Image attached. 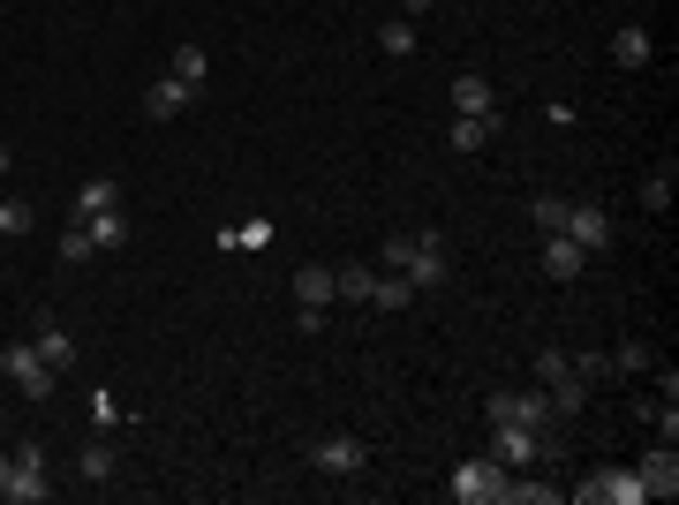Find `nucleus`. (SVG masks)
<instances>
[{
    "label": "nucleus",
    "instance_id": "obj_7",
    "mask_svg": "<svg viewBox=\"0 0 679 505\" xmlns=\"http://www.w3.org/2000/svg\"><path fill=\"white\" fill-rule=\"evenodd\" d=\"M559 234L597 257V249H612V211H604V204H566V226H559Z\"/></svg>",
    "mask_w": 679,
    "mask_h": 505
},
{
    "label": "nucleus",
    "instance_id": "obj_8",
    "mask_svg": "<svg viewBox=\"0 0 679 505\" xmlns=\"http://www.w3.org/2000/svg\"><path fill=\"white\" fill-rule=\"evenodd\" d=\"M310 461H318L325 476H362L370 445H362V438H347V430H333V438H318V445H310Z\"/></svg>",
    "mask_w": 679,
    "mask_h": 505
},
{
    "label": "nucleus",
    "instance_id": "obj_9",
    "mask_svg": "<svg viewBox=\"0 0 679 505\" xmlns=\"http://www.w3.org/2000/svg\"><path fill=\"white\" fill-rule=\"evenodd\" d=\"M581 264H589V249H581V242L543 234V280H581Z\"/></svg>",
    "mask_w": 679,
    "mask_h": 505
},
{
    "label": "nucleus",
    "instance_id": "obj_19",
    "mask_svg": "<svg viewBox=\"0 0 679 505\" xmlns=\"http://www.w3.org/2000/svg\"><path fill=\"white\" fill-rule=\"evenodd\" d=\"M423 295H415V280H400V272H377V295H370V310H415Z\"/></svg>",
    "mask_w": 679,
    "mask_h": 505
},
{
    "label": "nucleus",
    "instance_id": "obj_33",
    "mask_svg": "<svg viewBox=\"0 0 679 505\" xmlns=\"http://www.w3.org/2000/svg\"><path fill=\"white\" fill-rule=\"evenodd\" d=\"M513 505H551V483H507Z\"/></svg>",
    "mask_w": 679,
    "mask_h": 505
},
{
    "label": "nucleus",
    "instance_id": "obj_17",
    "mask_svg": "<svg viewBox=\"0 0 679 505\" xmlns=\"http://www.w3.org/2000/svg\"><path fill=\"white\" fill-rule=\"evenodd\" d=\"M446 137H453V152H484V144L499 137V121H491V114H461Z\"/></svg>",
    "mask_w": 679,
    "mask_h": 505
},
{
    "label": "nucleus",
    "instance_id": "obj_34",
    "mask_svg": "<svg viewBox=\"0 0 679 505\" xmlns=\"http://www.w3.org/2000/svg\"><path fill=\"white\" fill-rule=\"evenodd\" d=\"M0 173H8V144H0Z\"/></svg>",
    "mask_w": 679,
    "mask_h": 505
},
{
    "label": "nucleus",
    "instance_id": "obj_20",
    "mask_svg": "<svg viewBox=\"0 0 679 505\" xmlns=\"http://www.w3.org/2000/svg\"><path fill=\"white\" fill-rule=\"evenodd\" d=\"M8 385H15V392H23V400L38 407V400H53V385H61V370H53V362H30V370H15Z\"/></svg>",
    "mask_w": 679,
    "mask_h": 505
},
{
    "label": "nucleus",
    "instance_id": "obj_5",
    "mask_svg": "<svg viewBox=\"0 0 679 505\" xmlns=\"http://www.w3.org/2000/svg\"><path fill=\"white\" fill-rule=\"evenodd\" d=\"M574 498L581 505H642L650 498V491H642V476H635V468H597V476H589V483H574Z\"/></svg>",
    "mask_w": 679,
    "mask_h": 505
},
{
    "label": "nucleus",
    "instance_id": "obj_21",
    "mask_svg": "<svg viewBox=\"0 0 679 505\" xmlns=\"http://www.w3.org/2000/svg\"><path fill=\"white\" fill-rule=\"evenodd\" d=\"M333 295H340V302H370V295H377V272H370V264H340Z\"/></svg>",
    "mask_w": 679,
    "mask_h": 505
},
{
    "label": "nucleus",
    "instance_id": "obj_18",
    "mask_svg": "<svg viewBox=\"0 0 679 505\" xmlns=\"http://www.w3.org/2000/svg\"><path fill=\"white\" fill-rule=\"evenodd\" d=\"M84 234H91L99 249H121V242H129V219H121V204H106V211H91V219H84Z\"/></svg>",
    "mask_w": 679,
    "mask_h": 505
},
{
    "label": "nucleus",
    "instance_id": "obj_10",
    "mask_svg": "<svg viewBox=\"0 0 679 505\" xmlns=\"http://www.w3.org/2000/svg\"><path fill=\"white\" fill-rule=\"evenodd\" d=\"M589 392H597V385H589L581 370H566V377H551V385H543L551 415H581V407H589Z\"/></svg>",
    "mask_w": 679,
    "mask_h": 505
},
{
    "label": "nucleus",
    "instance_id": "obj_24",
    "mask_svg": "<svg viewBox=\"0 0 679 505\" xmlns=\"http://www.w3.org/2000/svg\"><path fill=\"white\" fill-rule=\"evenodd\" d=\"M204 68H212V53H204V46H181V53H174V83L204 91Z\"/></svg>",
    "mask_w": 679,
    "mask_h": 505
},
{
    "label": "nucleus",
    "instance_id": "obj_3",
    "mask_svg": "<svg viewBox=\"0 0 679 505\" xmlns=\"http://www.w3.org/2000/svg\"><path fill=\"white\" fill-rule=\"evenodd\" d=\"M507 476H513V468H499V461H461L446 491H453L461 505H499V498H507Z\"/></svg>",
    "mask_w": 679,
    "mask_h": 505
},
{
    "label": "nucleus",
    "instance_id": "obj_6",
    "mask_svg": "<svg viewBox=\"0 0 679 505\" xmlns=\"http://www.w3.org/2000/svg\"><path fill=\"white\" fill-rule=\"evenodd\" d=\"M484 415H491V423H528V430H543V423H551V400H543V385H536V392H491Z\"/></svg>",
    "mask_w": 679,
    "mask_h": 505
},
{
    "label": "nucleus",
    "instance_id": "obj_28",
    "mask_svg": "<svg viewBox=\"0 0 679 505\" xmlns=\"http://www.w3.org/2000/svg\"><path fill=\"white\" fill-rule=\"evenodd\" d=\"M528 219H536L543 234H559V226H566V196H536V204H528Z\"/></svg>",
    "mask_w": 679,
    "mask_h": 505
},
{
    "label": "nucleus",
    "instance_id": "obj_26",
    "mask_svg": "<svg viewBox=\"0 0 679 505\" xmlns=\"http://www.w3.org/2000/svg\"><path fill=\"white\" fill-rule=\"evenodd\" d=\"M30 226H38V211H30L23 196H0V234L15 242V234H30Z\"/></svg>",
    "mask_w": 679,
    "mask_h": 505
},
{
    "label": "nucleus",
    "instance_id": "obj_30",
    "mask_svg": "<svg viewBox=\"0 0 679 505\" xmlns=\"http://www.w3.org/2000/svg\"><path fill=\"white\" fill-rule=\"evenodd\" d=\"M604 362H612V377H635V370H650V347H642V339H627V347H619V354H604Z\"/></svg>",
    "mask_w": 679,
    "mask_h": 505
},
{
    "label": "nucleus",
    "instance_id": "obj_15",
    "mask_svg": "<svg viewBox=\"0 0 679 505\" xmlns=\"http://www.w3.org/2000/svg\"><path fill=\"white\" fill-rule=\"evenodd\" d=\"M453 106H461V114H491V106H499L491 76H476V68H469V76H453Z\"/></svg>",
    "mask_w": 679,
    "mask_h": 505
},
{
    "label": "nucleus",
    "instance_id": "obj_29",
    "mask_svg": "<svg viewBox=\"0 0 679 505\" xmlns=\"http://www.w3.org/2000/svg\"><path fill=\"white\" fill-rule=\"evenodd\" d=\"M84 257H99V242H91V234H84V219H76V226L61 234V264H84Z\"/></svg>",
    "mask_w": 679,
    "mask_h": 505
},
{
    "label": "nucleus",
    "instance_id": "obj_4",
    "mask_svg": "<svg viewBox=\"0 0 679 505\" xmlns=\"http://www.w3.org/2000/svg\"><path fill=\"white\" fill-rule=\"evenodd\" d=\"M543 453H551L543 430H528V423H491V461H499V468H528V461H543Z\"/></svg>",
    "mask_w": 679,
    "mask_h": 505
},
{
    "label": "nucleus",
    "instance_id": "obj_25",
    "mask_svg": "<svg viewBox=\"0 0 679 505\" xmlns=\"http://www.w3.org/2000/svg\"><path fill=\"white\" fill-rule=\"evenodd\" d=\"M106 204H121V196H114V181H106V173H99V181H84V189H76V219H91V211H106Z\"/></svg>",
    "mask_w": 679,
    "mask_h": 505
},
{
    "label": "nucleus",
    "instance_id": "obj_2",
    "mask_svg": "<svg viewBox=\"0 0 679 505\" xmlns=\"http://www.w3.org/2000/svg\"><path fill=\"white\" fill-rule=\"evenodd\" d=\"M0 498L8 505H46L53 498V483H46V445H38V438L15 445V453H0Z\"/></svg>",
    "mask_w": 679,
    "mask_h": 505
},
{
    "label": "nucleus",
    "instance_id": "obj_27",
    "mask_svg": "<svg viewBox=\"0 0 679 505\" xmlns=\"http://www.w3.org/2000/svg\"><path fill=\"white\" fill-rule=\"evenodd\" d=\"M642 204H650V211H665V204H672V159L642 173Z\"/></svg>",
    "mask_w": 679,
    "mask_h": 505
},
{
    "label": "nucleus",
    "instance_id": "obj_14",
    "mask_svg": "<svg viewBox=\"0 0 679 505\" xmlns=\"http://www.w3.org/2000/svg\"><path fill=\"white\" fill-rule=\"evenodd\" d=\"M612 61H619V68H650V61H657V46H650V30H642V23H627V30L612 38Z\"/></svg>",
    "mask_w": 679,
    "mask_h": 505
},
{
    "label": "nucleus",
    "instance_id": "obj_32",
    "mask_svg": "<svg viewBox=\"0 0 679 505\" xmlns=\"http://www.w3.org/2000/svg\"><path fill=\"white\" fill-rule=\"evenodd\" d=\"M91 423L114 430V423H121V400H114V392H91Z\"/></svg>",
    "mask_w": 679,
    "mask_h": 505
},
{
    "label": "nucleus",
    "instance_id": "obj_12",
    "mask_svg": "<svg viewBox=\"0 0 679 505\" xmlns=\"http://www.w3.org/2000/svg\"><path fill=\"white\" fill-rule=\"evenodd\" d=\"M181 106H196V91H189V83H174V76H159V83L144 91V114H152V121H174Z\"/></svg>",
    "mask_w": 679,
    "mask_h": 505
},
{
    "label": "nucleus",
    "instance_id": "obj_23",
    "mask_svg": "<svg viewBox=\"0 0 679 505\" xmlns=\"http://www.w3.org/2000/svg\"><path fill=\"white\" fill-rule=\"evenodd\" d=\"M377 53H385V61H408V53H415V23H408V15H393V23L377 30Z\"/></svg>",
    "mask_w": 679,
    "mask_h": 505
},
{
    "label": "nucleus",
    "instance_id": "obj_13",
    "mask_svg": "<svg viewBox=\"0 0 679 505\" xmlns=\"http://www.w3.org/2000/svg\"><path fill=\"white\" fill-rule=\"evenodd\" d=\"M30 347H38V362H53V370H68V362H76V339L61 333L53 318H38V333H30Z\"/></svg>",
    "mask_w": 679,
    "mask_h": 505
},
{
    "label": "nucleus",
    "instance_id": "obj_31",
    "mask_svg": "<svg viewBox=\"0 0 679 505\" xmlns=\"http://www.w3.org/2000/svg\"><path fill=\"white\" fill-rule=\"evenodd\" d=\"M566 370H574L566 347H543V354H536V385H551V377H566Z\"/></svg>",
    "mask_w": 679,
    "mask_h": 505
},
{
    "label": "nucleus",
    "instance_id": "obj_16",
    "mask_svg": "<svg viewBox=\"0 0 679 505\" xmlns=\"http://www.w3.org/2000/svg\"><path fill=\"white\" fill-rule=\"evenodd\" d=\"M295 302H303V310H325V302H333V264H303V272H295Z\"/></svg>",
    "mask_w": 679,
    "mask_h": 505
},
{
    "label": "nucleus",
    "instance_id": "obj_22",
    "mask_svg": "<svg viewBox=\"0 0 679 505\" xmlns=\"http://www.w3.org/2000/svg\"><path fill=\"white\" fill-rule=\"evenodd\" d=\"M76 476H84V483H114V445H106V438H91V445L76 453Z\"/></svg>",
    "mask_w": 679,
    "mask_h": 505
},
{
    "label": "nucleus",
    "instance_id": "obj_11",
    "mask_svg": "<svg viewBox=\"0 0 679 505\" xmlns=\"http://www.w3.org/2000/svg\"><path fill=\"white\" fill-rule=\"evenodd\" d=\"M635 476H642V491H650V498H672V491H679V461H672V445H657V453H650V461H642Z\"/></svg>",
    "mask_w": 679,
    "mask_h": 505
},
{
    "label": "nucleus",
    "instance_id": "obj_1",
    "mask_svg": "<svg viewBox=\"0 0 679 505\" xmlns=\"http://www.w3.org/2000/svg\"><path fill=\"white\" fill-rule=\"evenodd\" d=\"M385 272H400V280H415V295H431V287H446L453 257H446L438 234H393L385 242Z\"/></svg>",
    "mask_w": 679,
    "mask_h": 505
}]
</instances>
